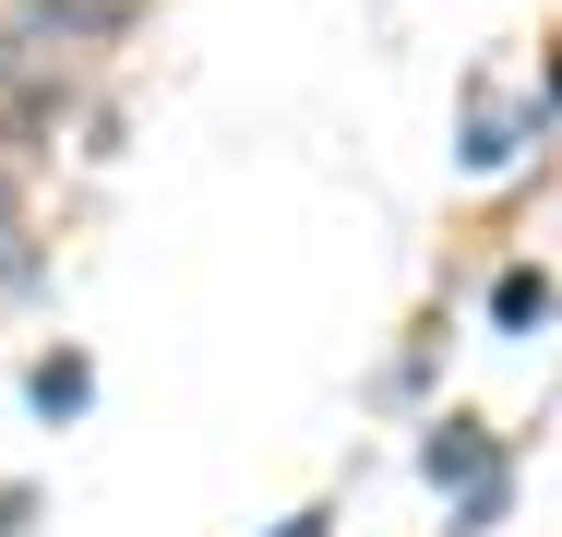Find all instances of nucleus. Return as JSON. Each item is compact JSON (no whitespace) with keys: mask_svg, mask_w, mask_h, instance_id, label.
<instances>
[{"mask_svg":"<svg viewBox=\"0 0 562 537\" xmlns=\"http://www.w3.org/2000/svg\"><path fill=\"white\" fill-rule=\"evenodd\" d=\"M36 407L72 419V407H85V358H36Z\"/></svg>","mask_w":562,"mask_h":537,"instance_id":"f257e3e1","label":"nucleus"},{"mask_svg":"<svg viewBox=\"0 0 562 537\" xmlns=\"http://www.w3.org/2000/svg\"><path fill=\"white\" fill-rule=\"evenodd\" d=\"M491 311H503V322H539V311H551V287H539V275H503V287H491Z\"/></svg>","mask_w":562,"mask_h":537,"instance_id":"f03ea898","label":"nucleus"},{"mask_svg":"<svg viewBox=\"0 0 562 537\" xmlns=\"http://www.w3.org/2000/svg\"><path fill=\"white\" fill-rule=\"evenodd\" d=\"M431 478H491V466H479V442H467V430H443V442H431Z\"/></svg>","mask_w":562,"mask_h":537,"instance_id":"7ed1b4c3","label":"nucleus"}]
</instances>
